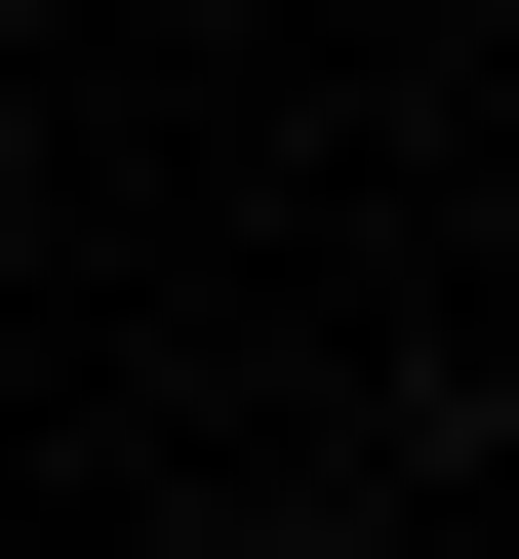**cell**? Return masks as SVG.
Segmentation results:
<instances>
[{"mask_svg": "<svg viewBox=\"0 0 519 559\" xmlns=\"http://www.w3.org/2000/svg\"><path fill=\"white\" fill-rule=\"evenodd\" d=\"M0 120H40V40H0Z\"/></svg>", "mask_w": 519, "mask_h": 559, "instance_id": "obj_1", "label": "cell"}]
</instances>
